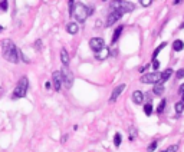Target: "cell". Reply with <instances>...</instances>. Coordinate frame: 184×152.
<instances>
[{
  "mask_svg": "<svg viewBox=\"0 0 184 152\" xmlns=\"http://www.w3.org/2000/svg\"><path fill=\"white\" fill-rule=\"evenodd\" d=\"M28 88H29V79L26 76L20 78V81L17 82V85L13 90V99H20V98H24L26 93H28Z\"/></svg>",
  "mask_w": 184,
  "mask_h": 152,
  "instance_id": "obj_3",
  "label": "cell"
},
{
  "mask_svg": "<svg viewBox=\"0 0 184 152\" xmlns=\"http://www.w3.org/2000/svg\"><path fill=\"white\" fill-rule=\"evenodd\" d=\"M140 3H141V6H150L152 3V0H141V2H140Z\"/></svg>",
  "mask_w": 184,
  "mask_h": 152,
  "instance_id": "obj_29",
  "label": "cell"
},
{
  "mask_svg": "<svg viewBox=\"0 0 184 152\" xmlns=\"http://www.w3.org/2000/svg\"><path fill=\"white\" fill-rule=\"evenodd\" d=\"M144 112H145L147 116H150L152 114V105L151 103H145L144 105Z\"/></svg>",
  "mask_w": 184,
  "mask_h": 152,
  "instance_id": "obj_22",
  "label": "cell"
},
{
  "mask_svg": "<svg viewBox=\"0 0 184 152\" xmlns=\"http://www.w3.org/2000/svg\"><path fill=\"white\" fill-rule=\"evenodd\" d=\"M163 92H164V85H163V82L156 83L154 88H152V93L156 96H160V95H163Z\"/></svg>",
  "mask_w": 184,
  "mask_h": 152,
  "instance_id": "obj_12",
  "label": "cell"
},
{
  "mask_svg": "<svg viewBox=\"0 0 184 152\" xmlns=\"http://www.w3.org/2000/svg\"><path fill=\"white\" fill-rule=\"evenodd\" d=\"M61 73H62L63 86H65V88H68V89H71L72 83H73V75H72V72L69 71V67H68V66H63V65H62Z\"/></svg>",
  "mask_w": 184,
  "mask_h": 152,
  "instance_id": "obj_5",
  "label": "cell"
},
{
  "mask_svg": "<svg viewBox=\"0 0 184 152\" xmlns=\"http://www.w3.org/2000/svg\"><path fill=\"white\" fill-rule=\"evenodd\" d=\"M2 30H3V27H2V26H0V32H2Z\"/></svg>",
  "mask_w": 184,
  "mask_h": 152,
  "instance_id": "obj_39",
  "label": "cell"
},
{
  "mask_svg": "<svg viewBox=\"0 0 184 152\" xmlns=\"http://www.w3.org/2000/svg\"><path fill=\"white\" fill-rule=\"evenodd\" d=\"M135 9L134 3L131 2H112L111 3V10H117V12H121V13H128V12H132Z\"/></svg>",
  "mask_w": 184,
  "mask_h": 152,
  "instance_id": "obj_4",
  "label": "cell"
},
{
  "mask_svg": "<svg viewBox=\"0 0 184 152\" xmlns=\"http://www.w3.org/2000/svg\"><path fill=\"white\" fill-rule=\"evenodd\" d=\"M135 136H137V129L135 128H131V132H130V141H134L135 139Z\"/></svg>",
  "mask_w": 184,
  "mask_h": 152,
  "instance_id": "obj_25",
  "label": "cell"
},
{
  "mask_svg": "<svg viewBox=\"0 0 184 152\" xmlns=\"http://www.w3.org/2000/svg\"><path fill=\"white\" fill-rule=\"evenodd\" d=\"M7 7H9V2H7V0L0 2V9H2V10H7Z\"/></svg>",
  "mask_w": 184,
  "mask_h": 152,
  "instance_id": "obj_26",
  "label": "cell"
},
{
  "mask_svg": "<svg viewBox=\"0 0 184 152\" xmlns=\"http://www.w3.org/2000/svg\"><path fill=\"white\" fill-rule=\"evenodd\" d=\"M121 141H122V136H121V133H115V136H114V145H115V147L118 148L119 145H121Z\"/></svg>",
  "mask_w": 184,
  "mask_h": 152,
  "instance_id": "obj_21",
  "label": "cell"
},
{
  "mask_svg": "<svg viewBox=\"0 0 184 152\" xmlns=\"http://www.w3.org/2000/svg\"><path fill=\"white\" fill-rule=\"evenodd\" d=\"M181 99H183V100H181V102H184V93H183V98H181Z\"/></svg>",
  "mask_w": 184,
  "mask_h": 152,
  "instance_id": "obj_38",
  "label": "cell"
},
{
  "mask_svg": "<svg viewBox=\"0 0 184 152\" xmlns=\"http://www.w3.org/2000/svg\"><path fill=\"white\" fill-rule=\"evenodd\" d=\"M109 55V49H102V50H101V52H98V53H95V57H96V59H98V60H104L105 57L108 56Z\"/></svg>",
  "mask_w": 184,
  "mask_h": 152,
  "instance_id": "obj_15",
  "label": "cell"
},
{
  "mask_svg": "<svg viewBox=\"0 0 184 152\" xmlns=\"http://www.w3.org/2000/svg\"><path fill=\"white\" fill-rule=\"evenodd\" d=\"M2 55H3V57L10 63H19V60H20L19 49L16 48V45H14L10 39L2 40Z\"/></svg>",
  "mask_w": 184,
  "mask_h": 152,
  "instance_id": "obj_1",
  "label": "cell"
},
{
  "mask_svg": "<svg viewBox=\"0 0 184 152\" xmlns=\"http://www.w3.org/2000/svg\"><path fill=\"white\" fill-rule=\"evenodd\" d=\"M161 152H165V149H164V151H161Z\"/></svg>",
  "mask_w": 184,
  "mask_h": 152,
  "instance_id": "obj_40",
  "label": "cell"
},
{
  "mask_svg": "<svg viewBox=\"0 0 184 152\" xmlns=\"http://www.w3.org/2000/svg\"><path fill=\"white\" fill-rule=\"evenodd\" d=\"M78 30H79V26L76 23H73V22H72V23H68V26H66V32L71 34H76Z\"/></svg>",
  "mask_w": 184,
  "mask_h": 152,
  "instance_id": "obj_13",
  "label": "cell"
},
{
  "mask_svg": "<svg viewBox=\"0 0 184 152\" xmlns=\"http://www.w3.org/2000/svg\"><path fill=\"white\" fill-rule=\"evenodd\" d=\"M181 78H184V69H180L177 72V79H181Z\"/></svg>",
  "mask_w": 184,
  "mask_h": 152,
  "instance_id": "obj_30",
  "label": "cell"
},
{
  "mask_svg": "<svg viewBox=\"0 0 184 152\" xmlns=\"http://www.w3.org/2000/svg\"><path fill=\"white\" fill-rule=\"evenodd\" d=\"M173 3H174V5H180V3H181V0H174Z\"/></svg>",
  "mask_w": 184,
  "mask_h": 152,
  "instance_id": "obj_36",
  "label": "cell"
},
{
  "mask_svg": "<svg viewBox=\"0 0 184 152\" xmlns=\"http://www.w3.org/2000/svg\"><path fill=\"white\" fill-rule=\"evenodd\" d=\"M165 46H167V43H165V42H164V43H161L160 46H157L156 50H154V53H152V60H156L157 56H158V53H160L161 50H163V49L165 48Z\"/></svg>",
  "mask_w": 184,
  "mask_h": 152,
  "instance_id": "obj_18",
  "label": "cell"
},
{
  "mask_svg": "<svg viewBox=\"0 0 184 152\" xmlns=\"http://www.w3.org/2000/svg\"><path fill=\"white\" fill-rule=\"evenodd\" d=\"M52 83H53V88H55V90H61L62 85H63L61 71L53 72V75H52Z\"/></svg>",
  "mask_w": 184,
  "mask_h": 152,
  "instance_id": "obj_8",
  "label": "cell"
},
{
  "mask_svg": "<svg viewBox=\"0 0 184 152\" xmlns=\"http://www.w3.org/2000/svg\"><path fill=\"white\" fill-rule=\"evenodd\" d=\"M124 89H125V83H121V85L117 86V88L112 90V95L109 98V102H115V100L118 99V96L124 92Z\"/></svg>",
  "mask_w": 184,
  "mask_h": 152,
  "instance_id": "obj_10",
  "label": "cell"
},
{
  "mask_svg": "<svg viewBox=\"0 0 184 152\" xmlns=\"http://www.w3.org/2000/svg\"><path fill=\"white\" fill-rule=\"evenodd\" d=\"M45 88H46V89H51V82H46V83H45Z\"/></svg>",
  "mask_w": 184,
  "mask_h": 152,
  "instance_id": "obj_34",
  "label": "cell"
},
{
  "mask_svg": "<svg viewBox=\"0 0 184 152\" xmlns=\"http://www.w3.org/2000/svg\"><path fill=\"white\" fill-rule=\"evenodd\" d=\"M122 30H124V26H118V27L115 29V32H114V34H112V43H115L119 39V36H121V33H122Z\"/></svg>",
  "mask_w": 184,
  "mask_h": 152,
  "instance_id": "obj_16",
  "label": "cell"
},
{
  "mask_svg": "<svg viewBox=\"0 0 184 152\" xmlns=\"http://www.w3.org/2000/svg\"><path fill=\"white\" fill-rule=\"evenodd\" d=\"M73 7H75V9L72 12V16H75V19L78 20V22H81V23L85 22L86 17L91 16V13H92V9H91V7L85 6L84 3H79V2H76Z\"/></svg>",
  "mask_w": 184,
  "mask_h": 152,
  "instance_id": "obj_2",
  "label": "cell"
},
{
  "mask_svg": "<svg viewBox=\"0 0 184 152\" xmlns=\"http://www.w3.org/2000/svg\"><path fill=\"white\" fill-rule=\"evenodd\" d=\"M165 103H167V100H165V99H161L160 105H158V108H157V112H158V114H161V112L164 110V108H165Z\"/></svg>",
  "mask_w": 184,
  "mask_h": 152,
  "instance_id": "obj_24",
  "label": "cell"
},
{
  "mask_svg": "<svg viewBox=\"0 0 184 152\" xmlns=\"http://www.w3.org/2000/svg\"><path fill=\"white\" fill-rule=\"evenodd\" d=\"M35 45H36V48H38V50H39V48H42V42H40V40H38V42L35 43Z\"/></svg>",
  "mask_w": 184,
  "mask_h": 152,
  "instance_id": "obj_33",
  "label": "cell"
},
{
  "mask_svg": "<svg viewBox=\"0 0 184 152\" xmlns=\"http://www.w3.org/2000/svg\"><path fill=\"white\" fill-rule=\"evenodd\" d=\"M89 48L94 50L95 53L101 52L102 49H105V42L102 38H92L89 40Z\"/></svg>",
  "mask_w": 184,
  "mask_h": 152,
  "instance_id": "obj_7",
  "label": "cell"
},
{
  "mask_svg": "<svg viewBox=\"0 0 184 152\" xmlns=\"http://www.w3.org/2000/svg\"><path fill=\"white\" fill-rule=\"evenodd\" d=\"M177 151H178V145H171V147L165 149V152H177Z\"/></svg>",
  "mask_w": 184,
  "mask_h": 152,
  "instance_id": "obj_27",
  "label": "cell"
},
{
  "mask_svg": "<svg viewBox=\"0 0 184 152\" xmlns=\"http://www.w3.org/2000/svg\"><path fill=\"white\" fill-rule=\"evenodd\" d=\"M122 17V13L121 12H117V10H112L111 13H109L108 16V19H107V26H112L117 20H119Z\"/></svg>",
  "mask_w": 184,
  "mask_h": 152,
  "instance_id": "obj_9",
  "label": "cell"
},
{
  "mask_svg": "<svg viewBox=\"0 0 184 152\" xmlns=\"http://www.w3.org/2000/svg\"><path fill=\"white\" fill-rule=\"evenodd\" d=\"M178 92H180V93H181V95H183V93H184V83H183V85H181V86H180V88H178Z\"/></svg>",
  "mask_w": 184,
  "mask_h": 152,
  "instance_id": "obj_32",
  "label": "cell"
},
{
  "mask_svg": "<svg viewBox=\"0 0 184 152\" xmlns=\"http://www.w3.org/2000/svg\"><path fill=\"white\" fill-rule=\"evenodd\" d=\"M183 48H184L183 40H180V39L174 40V43H173V49H174L175 52H180V50H183Z\"/></svg>",
  "mask_w": 184,
  "mask_h": 152,
  "instance_id": "obj_17",
  "label": "cell"
},
{
  "mask_svg": "<svg viewBox=\"0 0 184 152\" xmlns=\"http://www.w3.org/2000/svg\"><path fill=\"white\" fill-rule=\"evenodd\" d=\"M66 139H68V135H63V136H62V139H61V141H62V142H65Z\"/></svg>",
  "mask_w": 184,
  "mask_h": 152,
  "instance_id": "obj_35",
  "label": "cell"
},
{
  "mask_svg": "<svg viewBox=\"0 0 184 152\" xmlns=\"http://www.w3.org/2000/svg\"><path fill=\"white\" fill-rule=\"evenodd\" d=\"M158 67H160V62H158V60H152V69H154V72H157L158 71Z\"/></svg>",
  "mask_w": 184,
  "mask_h": 152,
  "instance_id": "obj_28",
  "label": "cell"
},
{
  "mask_svg": "<svg viewBox=\"0 0 184 152\" xmlns=\"http://www.w3.org/2000/svg\"><path fill=\"white\" fill-rule=\"evenodd\" d=\"M157 147H158V141H152L151 143H150V147H148V152H154L157 149Z\"/></svg>",
  "mask_w": 184,
  "mask_h": 152,
  "instance_id": "obj_23",
  "label": "cell"
},
{
  "mask_svg": "<svg viewBox=\"0 0 184 152\" xmlns=\"http://www.w3.org/2000/svg\"><path fill=\"white\" fill-rule=\"evenodd\" d=\"M61 62L63 66H68V63H69V55L66 52V49H62L61 50Z\"/></svg>",
  "mask_w": 184,
  "mask_h": 152,
  "instance_id": "obj_14",
  "label": "cell"
},
{
  "mask_svg": "<svg viewBox=\"0 0 184 152\" xmlns=\"http://www.w3.org/2000/svg\"><path fill=\"white\" fill-rule=\"evenodd\" d=\"M174 109H175V112H177V115L183 114V110H184V102H177V103L174 105Z\"/></svg>",
  "mask_w": 184,
  "mask_h": 152,
  "instance_id": "obj_20",
  "label": "cell"
},
{
  "mask_svg": "<svg viewBox=\"0 0 184 152\" xmlns=\"http://www.w3.org/2000/svg\"><path fill=\"white\" fill-rule=\"evenodd\" d=\"M141 82H142V83H152V85H156V83L161 82V75L158 73V72L147 73V75L141 76Z\"/></svg>",
  "mask_w": 184,
  "mask_h": 152,
  "instance_id": "obj_6",
  "label": "cell"
},
{
  "mask_svg": "<svg viewBox=\"0 0 184 152\" xmlns=\"http://www.w3.org/2000/svg\"><path fill=\"white\" fill-rule=\"evenodd\" d=\"M180 29H184V23H183V24H181V26H180Z\"/></svg>",
  "mask_w": 184,
  "mask_h": 152,
  "instance_id": "obj_37",
  "label": "cell"
},
{
  "mask_svg": "<svg viewBox=\"0 0 184 152\" xmlns=\"http://www.w3.org/2000/svg\"><path fill=\"white\" fill-rule=\"evenodd\" d=\"M132 100H134V103H142V100H144V93H142L141 90H135L134 93H132Z\"/></svg>",
  "mask_w": 184,
  "mask_h": 152,
  "instance_id": "obj_11",
  "label": "cell"
},
{
  "mask_svg": "<svg viewBox=\"0 0 184 152\" xmlns=\"http://www.w3.org/2000/svg\"><path fill=\"white\" fill-rule=\"evenodd\" d=\"M173 75V69H167L165 72H163L161 73V82L167 81V79H170V76Z\"/></svg>",
  "mask_w": 184,
  "mask_h": 152,
  "instance_id": "obj_19",
  "label": "cell"
},
{
  "mask_svg": "<svg viewBox=\"0 0 184 152\" xmlns=\"http://www.w3.org/2000/svg\"><path fill=\"white\" fill-rule=\"evenodd\" d=\"M147 69H148V65H144V66L140 67V72H144V71H147Z\"/></svg>",
  "mask_w": 184,
  "mask_h": 152,
  "instance_id": "obj_31",
  "label": "cell"
}]
</instances>
